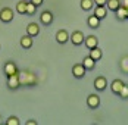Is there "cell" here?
<instances>
[{"label": "cell", "mask_w": 128, "mask_h": 125, "mask_svg": "<svg viewBox=\"0 0 128 125\" xmlns=\"http://www.w3.org/2000/svg\"><path fill=\"white\" fill-rule=\"evenodd\" d=\"M19 81H21V87H36L38 84V78L37 75L31 71H19Z\"/></svg>", "instance_id": "1"}, {"label": "cell", "mask_w": 128, "mask_h": 125, "mask_svg": "<svg viewBox=\"0 0 128 125\" xmlns=\"http://www.w3.org/2000/svg\"><path fill=\"white\" fill-rule=\"evenodd\" d=\"M13 18H15V12H13L10 8H3L0 10V21L4 22V24H9L12 22Z\"/></svg>", "instance_id": "2"}, {"label": "cell", "mask_w": 128, "mask_h": 125, "mask_svg": "<svg viewBox=\"0 0 128 125\" xmlns=\"http://www.w3.org/2000/svg\"><path fill=\"white\" fill-rule=\"evenodd\" d=\"M21 87V81H19V72L18 74H13L10 76H8V88L9 90H18V88Z\"/></svg>", "instance_id": "3"}, {"label": "cell", "mask_w": 128, "mask_h": 125, "mask_svg": "<svg viewBox=\"0 0 128 125\" xmlns=\"http://www.w3.org/2000/svg\"><path fill=\"white\" fill-rule=\"evenodd\" d=\"M86 72H87V69L84 68L82 63H75V65L72 66V75H74L77 80H82V78L86 76Z\"/></svg>", "instance_id": "4"}, {"label": "cell", "mask_w": 128, "mask_h": 125, "mask_svg": "<svg viewBox=\"0 0 128 125\" xmlns=\"http://www.w3.org/2000/svg\"><path fill=\"white\" fill-rule=\"evenodd\" d=\"M71 41H72V44L74 46H81V44H84V38H86V36H84V32L82 31H74L72 34H71Z\"/></svg>", "instance_id": "5"}, {"label": "cell", "mask_w": 128, "mask_h": 125, "mask_svg": "<svg viewBox=\"0 0 128 125\" xmlns=\"http://www.w3.org/2000/svg\"><path fill=\"white\" fill-rule=\"evenodd\" d=\"M87 106H88L90 109H97L100 106V96L94 94V93L88 94V97H87Z\"/></svg>", "instance_id": "6"}, {"label": "cell", "mask_w": 128, "mask_h": 125, "mask_svg": "<svg viewBox=\"0 0 128 125\" xmlns=\"http://www.w3.org/2000/svg\"><path fill=\"white\" fill-rule=\"evenodd\" d=\"M3 71H4L6 76H10V75L18 74V72H19V69H18L16 63L12 62V60H9V62H6V63H4V66H3Z\"/></svg>", "instance_id": "7"}, {"label": "cell", "mask_w": 128, "mask_h": 125, "mask_svg": "<svg viewBox=\"0 0 128 125\" xmlns=\"http://www.w3.org/2000/svg\"><path fill=\"white\" fill-rule=\"evenodd\" d=\"M53 13L50 12V10H43L41 12V15H40V22L43 25H46V26H49V25L53 24Z\"/></svg>", "instance_id": "8"}, {"label": "cell", "mask_w": 128, "mask_h": 125, "mask_svg": "<svg viewBox=\"0 0 128 125\" xmlns=\"http://www.w3.org/2000/svg\"><path fill=\"white\" fill-rule=\"evenodd\" d=\"M19 44H21V47H22V49H25V50L31 49V47H32V44H34V37H31V36L25 34V36H22V37H21Z\"/></svg>", "instance_id": "9"}, {"label": "cell", "mask_w": 128, "mask_h": 125, "mask_svg": "<svg viewBox=\"0 0 128 125\" xmlns=\"http://www.w3.org/2000/svg\"><path fill=\"white\" fill-rule=\"evenodd\" d=\"M93 84H94V88H96L97 91H104L106 87H108V80H106L104 76L100 75V76H97V78L94 80V82H93Z\"/></svg>", "instance_id": "10"}, {"label": "cell", "mask_w": 128, "mask_h": 125, "mask_svg": "<svg viewBox=\"0 0 128 125\" xmlns=\"http://www.w3.org/2000/svg\"><path fill=\"white\" fill-rule=\"evenodd\" d=\"M26 34L31 37H37L40 34V25L37 22H30L26 25Z\"/></svg>", "instance_id": "11"}, {"label": "cell", "mask_w": 128, "mask_h": 125, "mask_svg": "<svg viewBox=\"0 0 128 125\" xmlns=\"http://www.w3.org/2000/svg\"><path fill=\"white\" fill-rule=\"evenodd\" d=\"M115 16H116V19H118V21H121V22L127 21V19H128V9H127V8H124V6L121 4V6L115 10Z\"/></svg>", "instance_id": "12"}, {"label": "cell", "mask_w": 128, "mask_h": 125, "mask_svg": "<svg viewBox=\"0 0 128 125\" xmlns=\"http://www.w3.org/2000/svg\"><path fill=\"white\" fill-rule=\"evenodd\" d=\"M84 44L88 50L94 49V47H99V38L96 36H88V37L84 38Z\"/></svg>", "instance_id": "13"}, {"label": "cell", "mask_w": 128, "mask_h": 125, "mask_svg": "<svg viewBox=\"0 0 128 125\" xmlns=\"http://www.w3.org/2000/svg\"><path fill=\"white\" fill-rule=\"evenodd\" d=\"M68 40H69V34H68L66 30H59V31L56 32V41H58L59 44H66Z\"/></svg>", "instance_id": "14"}, {"label": "cell", "mask_w": 128, "mask_h": 125, "mask_svg": "<svg viewBox=\"0 0 128 125\" xmlns=\"http://www.w3.org/2000/svg\"><path fill=\"white\" fill-rule=\"evenodd\" d=\"M124 86H125V82H124L122 80H118V78H116V80L112 81V84H110V90H112V93H114V94L118 96V94H119V91L122 90Z\"/></svg>", "instance_id": "15"}, {"label": "cell", "mask_w": 128, "mask_h": 125, "mask_svg": "<svg viewBox=\"0 0 128 125\" xmlns=\"http://www.w3.org/2000/svg\"><path fill=\"white\" fill-rule=\"evenodd\" d=\"M82 65H84V68H86L87 71H93V69L96 68V60L88 54V56H86V58L82 59Z\"/></svg>", "instance_id": "16"}, {"label": "cell", "mask_w": 128, "mask_h": 125, "mask_svg": "<svg viewBox=\"0 0 128 125\" xmlns=\"http://www.w3.org/2000/svg\"><path fill=\"white\" fill-rule=\"evenodd\" d=\"M87 25H88L91 30H97L100 26V19L96 16V15H91L87 18Z\"/></svg>", "instance_id": "17"}, {"label": "cell", "mask_w": 128, "mask_h": 125, "mask_svg": "<svg viewBox=\"0 0 128 125\" xmlns=\"http://www.w3.org/2000/svg\"><path fill=\"white\" fill-rule=\"evenodd\" d=\"M94 15L102 21L104 19L106 16H108V8L106 6H96V9H94Z\"/></svg>", "instance_id": "18"}, {"label": "cell", "mask_w": 128, "mask_h": 125, "mask_svg": "<svg viewBox=\"0 0 128 125\" xmlns=\"http://www.w3.org/2000/svg\"><path fill=\"white\" fill-rule=\"evenodd\" d=\"M80 6H81V9H82L84 12H90V10L94 8V0H81Z\"/></svg>", "instance_id": "19"}, {"label": "cell", "mask_w": 128, "mask_h": 125, "mask_svg": "<svg viewBox=\"0 0 128 125\" xmlns=\"http://www.w3.org/2000/svg\"><path fill=\"white\" fill-rule=\"evenodd\" d=\"M26 4H28L26 0H19L16 3V12L21 15H26Z\"/></svg>", "instance_id": "20"}, {"label": "cell", "mask_w": 128, "mask_h": 125, "mask_svg": "<svg viewBox=\"0 0 128 125\" xmlns=\"http://www.w3.org/2000/svg\"><path fill=\"white\" fill-rule=\"evenodd\" d=\"M90 56H91V58H93L96 62H99V60L103 58V52L99 49V47H94V49L90 50Z\"/></svg>", "instance_id": "21"}, {"label": "cell", "mask_w": 128, "mask_h": 125, "mask_svg": "<svg viewBox=\"0 0 128 125\" xmlns=\"http://www.w3.org/2000/svg\"><path fill=\"white\" fill-rule=\"evenodd\" d=\"M119 68H121V71L125 75H128V54H125V56L121 58V60H119Z\"/></svg>", "instance_id": "22"}, {"label": "cell", "mask_w": 128, "mask_h": 125, "mask_svg": "<svg viewBox=\"0 0 128 125\" xmlns=\"http://www.w3.org/2000/svg\"><path fill=\"white\" fill-rule=\"evenodd\" d=\"M119 6H121V0H108V3H106L108 10H112V12H115Z\"/></svg>", "instance_id": "23"}, {"label": "cell", "mask_w": 128, "mask_h": 125, "mask_svg": "<svg viewBox=\"0 0 128 125\" xmlns=\"http://www.w3.org/2000/svg\"><path fill=\"white\" fill-rule=\"evenodd\" d=\"M37 9H38V8H37L32 2H28V4H26V15H28V16H32Z\"/></svg>", "instance_id": "24"}, {"label": "cell", "mask_w": 128, "mask_h": 125, "mask_svg": "<svg viewBox=\"0 0 128 125\" xmlns=\"http://www.w3.org/2000/svg\"><path fill=\"white\" fill-rule=\"evenodd\" d=\"M4 124L6 125H21V121H19V118H16V116H9Z\"/></svg>", "instance_id": "25"}, {"label": "cell", "mask_w": 128, "mask_h": 125, "mask_svg": "<svg viewBox=\"0 0 128 125\" xmlns=\"http://www.w3.org/2000/svg\"><path fill=\"white\" fill-rule=\"evenodd\" d=\"M118 96H119L122 100H128V86H127V84L122 87V90L119 91V94H118Z\"/></svg>", "instance_id": "26"}, {"label": "cell", "mask_w": 128, "mask_h": 125, "mask_svg": "<svg viewBox=\"0 0 128 125\" xmlns=\"http://www.w3.org/2000/svg\"><path fill=\"white\" fill-rule=\"evenodd\" d=\"M108 0H94V4L96 6H106Z\"/></svg>", "instance_id": "27"}, {"label": "cell", "mask_w": 128, "mask_h": 125, "mask_svg": "<svg viewBox=\"0 0 128 125\" xmlns=\"http://www.w3.org/2000/svg\"><path fill=\"white\" fill-rule=\"evenodd\" d=\"M30 2H32V3H34V4H36L37 8H40V6H41V4L44 3V0H30Z\"/></svg>", "instance_id": "28"}, {"label": "cell", "mask_w": 128, "mask_h": 125, "mask_svg": "<svg viewBox=\"0 0 128 125\" xmlns=\"http://www.w3.org/2000/svg\"><path fill=\"white\" fill-rule=\"evenodd\" d=\"M25 124L26 125H38V122H37L36 119H30V121H26Z\"/></svg>", "instance_id": "29"}, {"label": "cell", "mask_w": 128, "mask_h": 125, "mask_svg": "<svg viewBox=\"0 0 128 125\" xmlns=\"http://www.w3.org/2000/svg\"><path fill=\"white\" fill-rule=\"evenodd\" d=\"M121 4H122L124 8H127V9H128V0H121Z\"/></svg>", "instance_id": "30"}, {"label": "cell", "mask_w": 128, "mask_h": 125, "mask_svg": "<svg viewBox=\"0 0 128 125\" xmlns=\"http://www.w3.org/2000/svg\"><path fill=\"white\" fill-rule=\"evenodd\" d=\"M0 49H2V46H0Z\"/></svg>", "instance_id": "31"}, {"label": "cell", "mask_w": 128, "mask_h": 125, "mask_svg": "<svg viewBox=\"0 0 128 125\" xmlns=\"http://www.w3.org/2000/svg\"><path fill=\"white\" fill-rule=\"evenodd\" d=\"M0 116H2V115H0Z\"/></svg>", "instance_id": "32"}]
</instances>
